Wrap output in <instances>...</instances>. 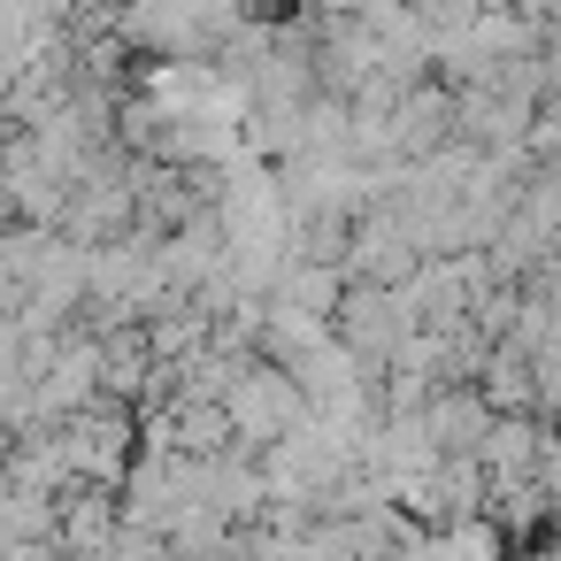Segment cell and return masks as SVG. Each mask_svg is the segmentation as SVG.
<instances>
[{
	"instance_id": "1",
	"label": "cell",
	"mask_w": 561,
	"mask_h": 561,
	"mask_svg": "<svg viewBox=\"0 0 561 561\" xmlns=\"http://www.w3.org/2000/svg\"><path fill=\"white\" fill-rule=\"evenodd\" d=\"M216 400H224V415H231V438H270V446L293 438L300 415H308V392H300L293 369H277V362H239Z\"/></svg>"
}]
</instances>
